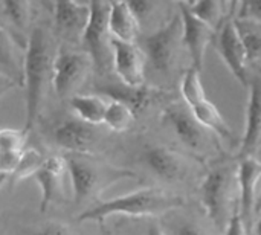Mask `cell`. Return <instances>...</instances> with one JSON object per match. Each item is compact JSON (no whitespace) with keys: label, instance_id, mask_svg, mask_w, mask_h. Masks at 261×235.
<instances>
[{"label":"cell","instance_id":"cell-37","mask_svg":"<svg viewBox=\"0 0 261 235\" xmlns=\"http://www.w3.org/2000/svg\"><path fill=\"white\" fill-rule=\"evenodd\" d=\"M255 214H261V190L258 193V199H257V206H255Z\"/></svg>","mask_w":261,"mask_h":235},{"label":"cell","instance_id":"cell-8","mask_svg":"<svg viewBox=\"0 0 261 235\" xmlns=\"http://www.w3.org/2000/svg\"><path fill=\"white\" fill-rule=\"evenodd\" d=\"M93 61L87 52L60 47L54 58L52 89L60 98L73 96V92L84 83Z\"/></svg>","mask_w":261,"mask_h":235},{"label":"cell","instance_id":"cell-27","mask_svg":"<svg viewBox=\"0 0 261 235\" xmlns=\"http://www.w3.org/2000/svg\"><path fill=\"white\" fill-rule=\"evenodd\" d=\"M44 161H46V158L41 154V151H38L37 148L28 147L26 151L23 153L18 165L15 167V170L9 176V184L11 185H17V184H20L24 179H29L32 176L35 177V174L43 167Z\"/></svg>","mask_w":261,"mask_h":235},{"label":"cell","instance_id":"cell-35","mask_svg":"<svg viewBox=\"0 0 261 235\" xmlns=\"http://www.w3.org/2000/svg\"><path fill=\"white\" fill-rule=\"evenodd\" d=\"M147 235H167V234H165V232L162 231V228H161L159 225L153 223V225H150V226H148Z\"/></svg>","mask_w":261,"mask_h":235},{"label":"cell","instance_id":"cell-31","mask_svg":"<svg viewBox=\"0 0 261 235\" xmlns=\"http://www.w3.org/2000/svg\"><path fill=\"white\" fill-rule=\"evenodd\" d=\"M31 235H70V228L60 220H50L35 229Z\"/></svg>","mask_w":261,"mask_h":235},{"label":"cell","instance_id":"cell-38","mask_svg":"<svg viewBox=\"0 0 261 235\" xmlns=\"http://www.w3.org/2000/svg\"><path fill=\"white\" fill-rule=\"evenodd\" d=\"M101 235H109V234H101Z\"/></svg>","mask_w":261,"mask_h":235},{"label":"cell","instance_id":"cell-36","mask_svg":"<svg viewBox=\"0 0 261 235\" xmlns=\"http://www.w3.org/2000/svg\"><path fill=\"white\" fill-rule=\"evenodd\" d=\"M252 232H254V235H261V216L258 217V220L255 222V225L252 228Z\"/></svg>","mask_w":261,"mask_h":235},{"label":"cell","instance_id":"cell-9","mask_svg":"<svg viewBox=\"0 0 261 235\" xmlns=\"http://www.w3.org/2000/svg\"><path fill=\"white\" fill-rule=\"evenodd\" d=\"M216 49L228 70L236 76V80L249 87L251 76L248 70V54L245 44L240 38L234 18H229L219 31L216 37Z\"/></svg>","mask_w":261,"mask_h":235},{"label":"cell","instance_id":"cell-12","mask_svg":"<svg viewBox=\"0 0 261 235\" xmlns=\"http://www.w3.org/2000/svg\"><path fill=\"white\" fill-rule=\"evenodd\" d=\"M113 46V70L121 83L130 87L145 86V63L147 57L136 43L115 40Z\"/></svg>","mask_w":261,"mask_h":235},{"label":"cell","instance_id":"cell-28","mask_svg":"<svg viewBox=\"0 0 261 235\" xmlns=\"http://www.w3.org/2000/svg\"><path fill=\"white\" fill-rule=\"evenodd\" d=\"M135 119H136V115H135V112L128 106H125V104H122L119 101H112L110 99L104 124L112 132L121 133V132L128 130L133 125Z\"/></svg>","mask_w":261,"mask_h":235},{"label":"cell","instance_id":"cell-15","mask_svg":"<svg viewBox=\"0 0 261 235\" xmlns=\"http://www.w3.org/2000/svg\"><path fill=\"white\" fill-rule=\"evenodd\" d=\"M98 133L95 125H90L78 118H66L52 130V141L67 153L90 154Z\"/></svg>","mask_w":261,"mask_h":235},{"label":"cell","instance_id":"cell-30","mask_svg":"<svg viewBox=\"0 0 261 235\" xmlns=\"http://www.w3.org/2000/svg\"><path fill=\"white\" fill-rule=\"evenodd\" d=\"M236 18H246L261 24V2H242L237 3Z\"/></svg>","mask_w":261,"mask_h":235},{"label":"cell","instance_id":"cell-26","mask_svg":"<svg viewBox=\"0 0 261 235\" xmlns=\"http://www.w3.org/2000/svg\"><path fill=\"white\" fill-rule=\"evenodd\" d=\"M234 21L245 44L248 61L261 63V24L246 18H234Z\"/></svg>","mask_w":261,"mask_h":235},{"label":"cell","instance_id":"cell-25","mask_svg":"<svg viewBox=\"0 0 261 235\" xmlns=\"http://www.w3.org/2000/svg\"><path fill=\"white\" fill-rule=\"evenodd\" d=\"M2 12L6 21L14 28V31L9 32L11 37L18 43L17 37H21L31 23L32 5L29 2H2Z\"/></svg>","mask_w":261,"mask_h":235},{"label":"cell","instance_id":"cell-22","mask_svg":"<svg viewBox=\"0 0 261 235\" xmlns=\"http://www.w3.org/2000/svg\"><path fill=\"white\" fill-rule=\"evenodd\" d=\"M191 110V113L194 115V118L206 128L210 130L214 136L217 138H223V139H232L234 133L229 128L228 122L225 121V118L222 116V113L219 112V109L208 99H200L196 104L188 107Z\"/></svg>","mask_w":261,"mask_h":235},{"label":"cell","instance_id":"cell-6","mask_svg":"<svg viewBox=\"0 0 261 235\" xmlns=\"http://www.w3.org/2000/svg\"><path fill=\"white\" fill-rule=\"evenodd\" d=\"M110 9L112 2H90V21L81 41L93 61V67L99 72L113 67V37L109 26Z\"/></svg>","mask_w":261,"mask_h":235},{"label":"cell","instance_id":"cell-21","mask_svg":"<svg viewBox=\"0 0 261 235\" xmlns=\"http://www.w3.org/2000/svg\"><path fill=\"white\" fill-rule=\"evenodd\" d=\"M109 102L110 101H107V98L98 93L73 95L70 98V107L75 112L76 118L95 127L99 124H104Z\"/></svg>","mask_w":261,"mask_h":235},{"label":"cell","instance_id":"cell-18","mask_svg":"<svg viewBox=\"0 0 261 235\" xmlns=\"http://www.w3.org/2000/svg\"><path fill=\"white\" fill-rule=\"evenodd\" d=\"M239 206L249 228L251 219L255 214L257 206V185L261 179V162L255 158H246L239 161Z\"/></svg>","mask_w":261,"mask_h":235},{"label":"cell","instance_id":"cell-2","mask_svg":"<svg viewBox=\"0 0 261 235\" xmlns=\"http://www.w3.org/2000/svg\"><path fill=\"white\" fill-rule=\"evenodd\" d=\"M185 202L180 196L167 193L158 187H147L128 194L98 202L78 216V222L104 223L109 217H153L170 213L184 206Z\"/></svg>","mask_w":261,"mask_h":235},{"label":"cell","instance_id":"cell-17","mask_svg":"<svg viewBox=\"0 0 261 235\" xmlns=\"http://www.w3.org/2000/svg\"><path fill=\"white\" fill-rule=\"evenodd\" d=\"M261 148V76L252 78L246 109V128L240 145L239 159L254 158Z\"/></svg>","mask_w":261,"mask_h":235},{"label":"cell","instance_id":"cell-34","mask_svg":"<svg viewBox=\"0 0 261 235\" xmlns=\"http://www.w3.org/2000/svg\"><path fill=\"white\" fill-rule=\"evenodd\" d=\"M173 235H206V232L196 223H191V222H185V223H180L174 228Z\"/></svg>","mask_w":261,"mask_h":235},{"label":"cell","instance_id":"cell-33","mask_svg":"<svg viewBox=\"0 0 261 235\" xmlns=\"http://www.w3.org/2000/svg\"><path fill=\"white\" fill-rule=\"evenodd\" d=\"M128 3H130L133 12L136 14V17L139 18V21H142L145 18V15L151 14V11L156 8V5L151 2H128Z\"/></svg>","mask_w":261,"mask_h":235},{"label":"cell","instance_id":"cell-5","mask_svg":"<svg viewBox=\"0 0 261 235\" xmlns=\"http://www.w3.org/2000/svg\"><path fill=\"white\" fill-rule=\"evenodd\" d=\"M184 46V21L180 12L159 29L144 37L141 49L150 66L159 73H170Z\"/></svg>","mask_w":261,"mask_h":235},{"label":"cell","instance_id":"cell-14","mask_svg":"<svg viewBox=\"0 0 261 235\" xmlns=\"http://www.w3.org/2000/svg\"><path fill=\"white\" fill-rule=\"evenodd\" d=\"M95 92L107 99L119 101L128 106L135 115L145 112L158 101L167 98V92L154 86H141V87H130L122 83L118 84H99L95 87Z\"/></svg>","mask_w":261,"mask_h":235},{"label":"cell","instance_id":"cell-16","mask_svg":"<svg viewBox=\"0 0 261 235\" xmlns=\"http://www.w3.org/2000/svg\"><path fill=\"white\" fill-rule=\"evenodd\" d=\"M67 173V165L64 156H49L46 158L43 167L35 174L37 184L41 188V203L40 211L46 213L47 208L55 202H64V176Z\"/></svg>","mask_w":261,"mask_h":235},{"label":"cell","instance_id":"cell-19","mask_svg":"<svg viewBox=\"0 0 261 235\" xmlns=\"http://www.w3.org/2000/svg\"><path fill=\"white\" fill-rule=\"evenodd\" d=\"M29 133L21 128H3L0 132V174L2 184L12 174L15 167L18 165L23 153L26 151Z\"/></svg>","mask_w":261,"mask_h":235},{"label":"cell","instance_id":"cell-32","mask_svg":"<svg viewBox=\"0 0 261 235\" xmlns=\"http://www.w3.org/2000/svg\"><path fill=\"white\" fill-rule=\"evenodd\" d=\"M223 235H248V226L240 213V206L234 211V216L231 217Z\"/></svg>","mask_w":261,"mask_h":235},{"label":"cell","instance_id":"cell-23","mask_svg":"<svg viewBox=\"0 0 261 235\" xmlns=\"http://www.w3.org/2000/svg\"><path fill=\"white\" fill-rule=\"evenodd\" d=\"M188 9L202 21L219 31L228 20V8H232V5L225 2H185Z\"/></svg>","mask_w":261,"mask_h":235},{"label":"cell","instance_id":"cell-13","mask_svg":"<svg viewBox=\"0 0 261 235\" xmlns=\"http://www.w3.org/2000/svg\"><path fill=\"white\" fill-rule=\"evenodd\" d=\"M90 21V3L81 2H55L54 24L61 38L76 44L83 41L84 32Z\"/></svg>","mask_w":261,"mask_h":235},{"label":"cell","instance_id":"cell-4","mask_svg":"<svg viewBox=\"0 0 261 235\" xmlns=\"http://www.w3.org/2000/svg\"><path fill=\"white\" fill-rule=\"evenodd\" d=\"M239 164H219L213 167L200 184V200L206 216L219 229H226L234 206L236 196L239 197Z\"/></svg>","mask_w":261,"mask_h":235},{"label":"cell","instance_id":"cell-11","mask_svg":"<svg viewBox=\"0 0 261 235\" xmlns=\"http://www.w3.org/2000/svg\"><path fill=\"white\" fill-rule=\"evenodd\" d=\"M142 161L156 177L167 182L185 180L191 171V162L185 154L164 145H154L145 150Z\"/></svg>","mask_w":261,"mask_h":235},{"label":"cell","instance_id":"cell-20","mask_svg":"<svg viewBox=\"0 0 261 235\" xmlns=\"http://www.w3.org/2000/svg\"><path fill=\"white\" fill-rule=\"evenodd\" d=\"M109 26L110 34L115 40L135 43L139 35L141 21L133 12L128 2H112Z\"/></svg>","mask_w":261,"mask_h":235},{"label":"cell","instance_id":"cell-3","mask_svg":"<svg viewBox=\"0 0 261 235\" xmlns=\"http://www.w3.org/2000/svg\"><path fill=\"white\" fill-rule=\"evenodd\" d=\"M64 159L75 205H83L89 200L98 199L102 191L119 180L138 179L132 170L115 167L106 161L93 158L92 154L67 153Z\"/></svg>","mask_w":261,"mask_h":235},{"label":"cell","instance_id":"cell-1","mask_svg":"<svg viewBox=\"0 0 261 235\" xmlns=\"http://www.w3.org/2000/svg\"><path fill=\"white\" fill-rule=\"evenodd\" d=\"M54 58L47 28L43 24L35 26L28 37L23 58V86L26 89V121L23 128L28 133L37 124L47 86H52Z\"/></svg>","mask_w":261,"mask_h":235},{"label":"cell","instance_id":"cell-10","mask_svg":"<svg viewBox=\"0 0 261 235\" xmlns=\"http://www.w3.org/2000/svg\"><path fill=\"white\" fill-rule=\"evenodd\" d=\"M177 6L184 21V46L191 57L193 67L200 72L203 67L206 49L211 44V41L217 37V31L206 24L205 21H202L200 18H197L188 9L185 2H180Z\"/></svg>","mask_w":261,"mask_h":235},{"label":"cell","instance_id":"cell-29","mask_svg":"<svg viewBox=\"0 0 261 235\" xmlns=\"http://www.w3.org/2000/svg\"><path fill=\"white\" fill-rule=\"evenodd\" d=\"M180 93H182L184 102L188 107L193 106V104H196L197 101L206 98L203 84L200 81V72L197 69H194L193 66L182 76V81H180Z\"/></svg>","mask_w":261,"mask_h":235},{"label":"cell","instance_id":"cell-24","mask_svg":"<svg viewBox=\"0 0 261 235\" xmlns=\"http://www.w3.org/2000/svg\"><path fill=\"white\" fill-rule=\"evenodd\" d=\"M2 73L3 78H8L12 84L20 83L23 84V63H18L15 54H14V43L15 40L11 37V34L6 31V28H2Z\"/></svg>","mask_w":261,"mask_h":235},{"label":"cell","instance_id":"cell-7","mask_svg":"<svg viewBox=\"0 0 261 235\" xmlns=\"http://www.w3.org/2000/svg\"><path fill=\"white\" fill-rule=\"evenodd\" d=\"M161 122L168 127L174 136L194 153H202L211 145V132L206 130L191 113L188 106L171 102L162 109Z\"/></svg>","mask_w":261,"mask_h":235}]
</instances>
